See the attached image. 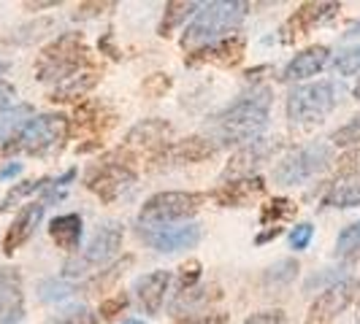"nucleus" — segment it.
<instances>
[{
  "label": "nucleus",
  "instance_id": "f257e3e1",
  "mask_svg": "<svg viewBox=\"0 0 360 324\" xmlns=\"http://www.w3.org/2000/svg\"><path fill=\"white\" fill-rule=\"evenodd\" d=\"M271 111V90L260 87L236 100L222 114H217L212 122V133L219 144H250L257 138V133L266 127Z\"/></svg>",
  "mask_w": 360,
  "mask_h": 324
},
{
  "label": "nucleus",
  "instance_id": "f03ea898",
  "mask_svg": "<svg viewBox=\"0 0 360 324\" xmlns=\"http://www.w3.org/2000/svg\"><path fill=\"white\" fill-rule=\"evenodd\" d=\"M250 11V3L231 0V3H206L200 8L195 19L190 22V27L181 36V49L190 54L200 52L203 46L214 43L219 38H228L231 30H236Z\"/></svg>",
  "mask_w": 360,
  "mask_h": 324
},
{
  "label": "nucleus",
  "instance_id": "7ed1b4c3",
  "mask_svg": "<svg viewBox=\"0 0 360 324\" xmlns=\"http://www.w3.org/2000/svg\"><path fill=\"white\" fill-rule=\"evenodd\" d=\"M71 122L63 114H41L30 119L19 130L11 141H6L3 151L6 154H33V157H49L60 151L63 144L68 141Z\"/></svg>",
  "mask_w": 360,
  "mask_h": 324
},
{
  "label": "nucleus",
  "instance_id": "20e7f679",
  "mask_svg": "<svg viewBox=\"0 0 360 324\" xmlns=\"http://www.w3.org/2000/svg\"><path fill=\"white\" fill-rule=\"evenodd\" d=\"M90 65L87 43L79 33H65L52 41L36 62V76L41 81H63Z\"/></svg>",
  "mask_w": 360,
  "mask_h": 324
},
{
  "label": "nucleus",
  "instance_id": "39448f33",
  "mask_svg": "<svg viewBox=\"0 0 360 324\" xmlns=\"http://www.w3.org/2000/svg\"><path fill=\"white\" fill-rule=\"evenodd\" d=\"M203 203H206L203 192H160L144 203V208L139 214V224L146 230L176 224V222H184L193 214H198Z\"/></svg>",
  "mask_w": 360,
  "mask_h": 324
},
{
  "label": "nucleus",
  "instance_id": "423d86ee",
  "mask_svg": "<svg viewBox=\"0 0 360 324\" xmlns=\"http://www.w3.org/2000/svg\"><path fill=\"white\" fill-rule=\"evenodd\" d=\"M339 103V90L333 81H317L290 92L288 97V119L292 125H314Z\"/></svg>",
  "mask_w": 360,
  "mask_h": 324
},
{
  "label": "nucleus",
  "instance_id": "0eeeda50",
  "mask_svg": "<svg viewBox=\"0 0 360 324\" xmlns=\"http://www.w3.org/2000/svg\"><path fill=\"white\" fill-rule=\"evenodd\" d=\"M330 157H333V151H330L328 144H309V146H304V149L288 154L285 160L276 165L274 181L282 184V187H295V184H301V181L323 173L325 168L330 165Z\"/></svg>",
  "mask_w": 360,
  "mask_h": 324
},
{
  "label": "nucleus",
  "instance_id": "6e6552de",
  "mask_svg": "<svg viewBox=\"0 0 360 324\" xmlns=\"http://www.w3.org/2000/svg\"><path fill=\"white\" fill-rule=\"evenodd\" d=\"M120 246H122V224H117V222L101 224L90 238L87 249L82 252V257H76L65 265V276H82L87 270L106 265L108 259L120 252Z\"/></svg>",
  "mask_w": 360,
  "mask_h": 324
},
{
  "label": "nucleus",
  "instance_id": "1a4fd4ad",
  "mask_svg": "<svg viewBox=\"0 0 360 324\" xmlns=\"http://www.w3.org/2000/svg\"><path fill=\"white\" fill-rule=\"evenodd\" d=\"M133 184H136V170L127 162H117L111 157L90 168V173H87V189L106 203L117 200Z\"/></svg>",
  "mask_w": 360,
  "mask_h": 324
},
{
  "label": "nucleus",
  "instance_id": "9d476101",
  "mask_svg": "<svg viewBox=\"0 0 360 324\" xmlns=\"http://www.w3.org/2000/svg\"><path fill=\"white\" fill-rule=\"evenodd\" d=\"M358 292H360V281H355V278H344V281L330 284V287L325 289L323 295L311 303L307 324H330L339 313L347 311V306L355 300Z\"/></svg>",
  "mask_w": 360,
  "mask_h": 324
},
{
  "label": "nucleus",
  "instance_id": "9b49d317",
  "mask_svg": "<svg viewBox=\"0 0 360 324\" xmlns=\"http://www.w3.org/2000/svg\"><path fill=\"white\" fill-rule=\"evenodd\" d=\"M139 235L144 238L152 249L162 254H174L181 249H193L200 241V227L195 222H184V224H168V227H139Z\"/></svg>",
  "mask_w": 360,
  "mask_h": 324
},
{
  "label": "nucleus",
  "instance_id": "f8f14e48",
  "mask_svg": "<svg viewBox=\"0 0 360 324\" xmlns=\"http://www.w3.org/2000/svg\"><path fill=\"white\" fill-rule=\"evenodd\" d=\"M336 11H339V3H304V6H298L295 14H290L288 22L282 25L279 41L282 43H292L295 38L309 36L317 25L328 22Z\"/></svg>",
  "mask_w": 360,
  "mask_h": 324
},
{
  "label": "nucleus",
  "instance_id": "ddd939ff",
  "mask_svg": "<svg viewBox=\"0 0 360 324\" xmlns=\"http://www.w3.org/2000/svg\"><path fill=\"white\" fill-rule=\"evenodd\" d=\"M271 151H274V144L269 138H255L244 149L236 151V157L228 162V168L222 170V181H238V179H252V173L266 162Z\"/></svg>",
  "mask_w": 360,
  "mask_h": 324
},
{
  "label": "nucleus",
  "instance_id": "4468645a",
  "mask_svg": "<svg viewBox=\"0 0 360 324\" xmlns=\"http://www.w3.org/2000/svg\"><path fill=\"white\" fill-rule=\"evenodd\" d=\"M25 316V295L17 268H0V324H19Z\"/></svg>",
  "mask_w": 360,
  "mask_h": 324
},
{
  "label": "nucleus",
  "instance_id": "2eb2a0df",
  "mask_svg": "<svg viewBox=\"0 0 360 324\" xmlns=\"http://www.w3.org/2000/svg\"><path fill=\"white\" fill-rule=\"evenodd\" d=\"M168 284H171V273L168 270H152V273L141 276L133 284V292H136L139 306H141L144 313H149V316H158L160 313L162 303H165Z\"/></svg>",
  "mask_w": 360,
  "mask_h": 324
},
{
  "label": "nucleus",
  "instance_id": "dca6fc26",
  "mask_svg": "<svg viewBox=\"0 0 360 324\" xmlns=\"http://www.w3.org/2000/svg\"><path fill=\"white\" fill-rule=\"evenodd\" d=\"M44 203H27L22 211L17 214V219L11 222V227H8V233H6V238H3V252L11 254L17 252L19 246H25L30 238H33V233H36V227L41 224V219H44Z\"/></svg>",
  "mask_w": 360,
  "mask_h": 324
},
{
  "label": "nucleus",
  "instance_id": "f3484780",
  "mask_svg": "<svg viewBox=\"0 0 360 324\" xmlns=\"http://www.w3.org/2000/svg\"><path fill=\"white\" fill-rule=\"evenodd\" d=\"M244 57V38L241 36H228L219 38L214 43L203 46L200 52L190 54L187 62L190 65H198V62H212V65H222V68H231V65H238Z\"/></svg>",
  "mask_w": 360,
  "mask_h": 324
},
{
  "label": "nucleus",
  "instance_id": "a211bd4d",
  "mask_svg": "<svg viewBox=\"0 0 360 324\" xmlns=\"http://www.w3.org/2000/svg\"><path fill=\"white\" fill-rule=\"evenodd\" d=\"M263 192H266V181L260 179V176H252V179H238V181H228V184H219L212 198L219 205H225V208H244L255 198H260Z\"/></svg>",
  "mask_w": 360,
  "mask_h": 324
},
{
  "label": "nucleus",
  "instance_id": "6ab92c4d",
  "mask_svg": "<svg viewBox=\"0 0 360 324\" xmlns=\"http://www.w3.org/2000/svg\"><path fill=\"white\" fill-rule=\"evenodd\" d=\"M328 57H330L328 46H309L304 52H298L282 71V81H301L309 76H317L328 65Z\"/></svg>",
  "mask_w": 360,
  "mask_h": 324
},
{
  "label": "nucleus",
  "instance_id": "aec40b11",
  "mask_svg": "<svg viewBox=\"0 0 360 324\" xmlns=\"http://www.w3.org/2000/svg\"><path fill=\"white\" fill-rule=\"evenodd\" d=\"M171 135V125L168 122H160V119H144L141 125H136L125 138L127 149H162L165 141Z\"/></svg>",
  "mask_w": 360,
  "mask_h": 324
},
{
  "label": "nucleus",
  "instance_id": "412c9836",
  "mask_svg": "<svg viewBox=\"0 0 360 324\" xmlns=\"http://www.w3.org/2000/svg\"><path fill=\"white\" fill-rule=\"evenodd\" d=\"M98 71H79L68 76V79H63V81H57V87L52 90V97L54 103H68V100H76V97H84L87 92L98 84Z\"/></svg>",
  "mask_w": 360,
  "mask_h": 324
},
{
  "label": "nucleus",
  "instance_id": "4be33fe9",
  "mask_svg": "<svg viewBox=\"0 0 360 324\" xmlns=\"http://www.w3.org/2000/svg\"><path fill=\"white\" fill-rule=\"evenodd\" d=\"M49 235H52V241L60 249L76 252L79 249V241H82V216L79 214L54 216L52 224H49Z\"/></svg>",
  "mask_w": 360,
  "mask_h": 324
},
{
  "label": "nucleus",
  "instance_id": "5701e85b",
  "mask_svg": "<svg viewBox=\"0 0 360 324\" xmlns=\"http://www.w3.org/2000/svg\"><path fill=\"white\" fill-rule=\"evenodd\" d=\"M219 297V289L217 287H190V289H179L174 303H171V313L174 316H181V313H190V311H198L200 306L212 303Z\"/></svg>",
  "mask_w": 360,
  "mask_h": 324
},
{
  "label": "nucleus",
  "instance_id": "b1692460",
  "mask_svg": "<svg viewBox=\"0 0 360 324\" xmlns=\"http://www.w3.org/2000/svg\"><path fill=\"white\" fill-rule=\"evenodd\" d=\"M217 146L209 141V138H187V141H179V144L168 146L165 154L174 157L176 162H203L209 157H214Z\"/></svg>",
  "mask_w": 360,
  "mask_h": 324
},
{
  "label": "nucleus",
  "instance_id": "393cba45",
  "mask_svg": "<svg viewBox=\"0 0 360 324\" xmlns=\"http://www.w3.org/2000/svg\"><path fill=\"white\" fill-rule=\"evenodd\" d=\"M323 205H330V208H355V205H360V179L336 181L325 192Z\"/></svg>",
  "mask_w": 360,
  "mask_h": 324
},
{
  "label": "nucleus",
  "instance_id": "a878e982",
  "mask_svg": "<svg viewBox=\"0 0 360 324\" xmlns=\"http://www.w3.org/2000/svg\"><path fill=\"white\" fill-rule=\"evenodd\" d=\"M30 116H33V106L30 103L3 108L0 111V141H11L19 130L30 122Z\"/></svg>",
  "mask_w": 360,
  "mask_h": 324
},
{
  "label": "nucleus",
  "instance_id": "bb28decb",
  "mask_svg": "<svg viewBox=\"0 0 360 324\" xmlns=\"http://www.w3.org/2000/svg\"><path fill=\"white\" fill-rule=\"evenodd\" d=\"M193 11H198V3H193V0H174V3H168L158 33H160L162 38H168Z\"/></svg>",
  "mask_w": 360,
  "mask_h": 324
},
{
  "label": "nucleus",
  "instance_id": "cd10ccee",
  "mask_svg": "<svg viewBox=\"0 0 360 324\" xmlns=\"http://www.w3.org/2000/svg\"><path fill=\"white\" fill-rule=\"evenodd\" d=\"M49 184H52V179H33V181H25V184H17L14 189H8L6 198L0 200V214H6L8 208H14L25 198H30V195H36L41 189H46Z\"/></svg>",
  "mask_w": 360,
  "mask_h": 324
},
{
  "label": "nucleus",
  "instance_id": "c85d7f7f",
  "mask_svg": "<svg viewBox=\"0 0 360 324\" xmlns=\"http://www.w3.org/2000/svg\"><path fill=\"white\" fill-rule=\"evenodd\" d=\"M130 265H133V257H130V254H125V257H122L120 262H114L111 268L101 270V276H95L90 284H87V289H92V292H106V289H111L117 281H120V276H122Z\"/></svg>",
  "mask_w": 360,
  "mask_h": 324
},
{
  "label": "nucleus",
  "instance_id": "c756f323",
  "mask_svg": "<svg viewBox=\"0 0 360 324\" xmlns=\"http://www.w3.org/2000/svg\"><path fill=\"white\" fill-rule=\"evenodd\" d=\"M336 254L344 257V259H352V257H360V222L344 227L339 238H336Z\"/></svg>",
  "mask_w": 360,
  "mask_h": 324
},
{
  "label": "nucleus",
  "instance_id": "7c9ffc66",
  "mask_svg": "<svg viewBox=\"0 0 360 324\" xmlns=\"http://www.w3.org/2000/svg\"><path fill=\"white\" fill-rule=\"evenodd\" d=\"M46 324H101V322H98V316L87 306H71L57 311Z\"/></svg>",
  "mask_w": 360,
  "mask_h": 324
},
{
  "label": "nucleus",
  "instance_id": "2f4dec72",
  "mask_svg": "<svg viewBox=\"0 0 360 324\" xmlns=\"http://www.w3.org/2000/svg\"><path fill=\"white\" fill-rule=\"evenodd\" d=\"M298 273V262L295 259H279L276 265H271L266 270V284H274V287H282V284H290Z\"/></svg>",
  "mask_w": 360,
  "mask_h": 324
},
{
  "label": "nucleus",
  "instance_id": "473e14b6",
  "mask_svg": "<svg viewBox=\"0 0 360 324\" xmlns=\"http://www.w3.org/2000/svg\"><path fill=\"white\" fill-rule=\"evenodd\" d=\"M76 287L68 284V281H57V278H49V281H44L41 287H38V297L44 300V303H57V300H65V297H71Z\"/></svg>",
  "mask_w": 360,
  "mask_h": 324
},
{
  "label": "nucleus",
  "instance_id": "72a5a7b5",
  "mask_svg": "<svg viewBox=\"0 0 360 324\" xmlns=\"http://www.w3.org/2000/svg\"><path fill=\"white\" fill-rule=\"evenodd\" d=\"M295 216V203L285 198L271 200L269 205H263V214H260V222L269 224V222H279V219H290Z\"/></svg>",
  "mask_w": 360,
  "mask_h": 324
},
{
  "label": "nucleus",
  "instance_id": "f704fd0d",
  "mask_svg": "<svg viewBox=\"0 0 360 324\" xmlns=\"http://www.w3.org/2000/svg\"><path fill=\"white\" fill-rule=\"evenodd\" d=\"M333 71L339 73V76H355V73H360V46L339 52V57L333 60Z\"/></svg>",
  "mask_w": 360,
  "mask_h": 324
},
{
  "label": "nucleus",
  "instance_id": "c9c22d12",
  "mask_svg": "<svg viewBox=\"0 0 360 324\" xmlns=\"http://www.w3.org/2000/svg\"><path fill=\"white\" fill-rule=\"evenodd\" d=\"M333 146H355L360 144V114H355L344 127H339L333 135H330Z\"/></svg>",
  "mask_w": 360,
  "mask_h": 324
},
{
  "label": "nucleus",
  "instance_id": "e433bc0d",
  "mask_svg": "<svg viewBox=\"0 0 360 324\" xmlns=\"http://www.w3.org/2000/svg\"><path fill=\"white\" fill-rule=\"evenodd\" d=\"M141 90H144L146 97H162L165 92L171 90V79H168L165 73H152V76L144 81Z\"/></svg>",
  "mask_w": 360,
  "mask_h": 324
},
{
  "label": "nucleus",
  "instance_id": "4c0bfd02",
  "mask_svg": "<svg viewBox=\"0 0 360 324\" xmlns=\"http://www.w3.org/2000/svg\"><path fill=\"white\" fill-rule=\"evenodd\" d=\"M125 308H127V295L120 292V295H114V297H108V300L101 303V316H103L106 322H111V319H117Z\"/></svg>",
  "mask_w": 360,
  "mask_h": 324
},
{
  "label": "nucleus",
  "instance_id": "58836bf2",
  "mask_svg": "<svg viewBox=\"0 0 360 324\" xmlns=\"http://www.w3.org/2000/svg\"><path fill=\"white\" fill-rule=\"evenodd\" d=\"M311 235H314V227H311L309 222H301V224H295V227H292V233H290V246H292L295 252L307 249L309 241H311Z\"/></svg>",
  "mask_w": 360,
  "mask_h": 324
},
{
  "label": "nucleus",
  "instance_id": "ea45409f",
  "mask_svg": "<svg viewBox=\"0 0 360 324\" xmlns=\"http://www.w3.org/2000/svg\"><path fill=\"white\" fill-rule=\"evenodd\" d=\"M200 278V262L198 259H190L179 268V289H190L195 287Z\"/></svg>",
  "mask_w": 360,
  "mask_h": 324
},
{
  "label": "nucleus",
  "instance_id": "a19ab883",
  "mask_svg": "<svg viewBox=\"0 0 360 324\" xmlns=\"http://www.w3.org/2000/svg\"><path fill=\"white\" fill-rule=\"evenodd\" d=\"M106 8H114V3H82L79 8H76V19H87V17H98V14H103Z\"/></svg>",
  "mask_w": 360,
  "mask_h": 324
},
{
  "label": "nucleus",
  "instance_id": "79ce46f5",
  "mask_svg": "<svg viewBox=\"0 0 360 324\" xmlns=\"http://www.w3.org/2000/svg\"><path fill=\"white\" fill-rule=\"evenodd\" d=\"M244 324H285V313L282 311H260V313H252Z\"/></svg>",
  "mask_w": 360,
  "mask_h": 324
},
{
  "label": "nucleus",
  "instance_id": "37998d69",
  "mask_svg": "<svg viewBox=\"0 0 360 324\" xmlns=\"http://www.w3.org/2000/svg\"><path fill=\"white\" fill-rule=\"evenodd\" d=\"M176 324H228V313H200L193 319H184Z\"/></svg>",
  "mask_w": 360,
  "mask_h": 324
},
{
  "label": "nucleus",
  "instance_id": "c03bdc74",
  "mask_svg": "<svg viewBox=\"0 0 360 324\" xmlns=\"http://www.w3.org/2000/svg\"><path fill=\"white\" fill-rule=\"evenodd\" d=\"M17 97V90L8 84V81H0V111L8 108V103Z\"/></svg>",
  "mask_w": 360,
  "mask_h": 324
},
{
  "label": "nucleus",
  "instance_id": "a18cd8bd",
  "mask_svg": "<svg viewBox=\"0 0 360 324\" xmlns=\"http://www.w3.org/2000/svg\"><path fill=\"white\" fill-rule=\"evenodd\" d=\"M342 162V173H352V170H360V154H347Z\"/></svg>",
  "mask_w": 360,
  "mask_h": 324
},
{
  "label": "nucleus",
  "instance_id": "49530a36",
  "mask_svg": "<svg viewBox=\"0 0 360 324\" xmlns=\"http://www.w3.org/2000/svg\"><path fill=\"white\" fill-rule=\"evenodd\" d=\"M279 235H282V227H276V224H274V227H269L266 233L257 235V241H255V243H266V241H271V238H279Z\"/></svg>",
  "mask_w": 360,
  "mask_h": 324
},
{
  "label": "nucleus",
  "instance_id": "de8ad7c7",
  "mask_svg": "<svg viewBox=\"0 0 360 324\" xmlns=\"http://www.w3.org/2000/svg\"><path fill=\"white\" fill-rule=\"evenodd\" d=\"M17 173H22V165H19V162H11V165H6V168L0 170V179H11V176H17Z\"/></svg>",
  "mask_w": 360,
  "mask_h": 324
},
{
  "label": "nucleus",
  "instance_id": "09e8293b",
  "mask_svg": "<svg viewBox=\"0 0 360 324\" xmlns=\"http://www.w3.org/2000/svg\"><path fill=\"white\" fill-rule=\"evenodd\" d=\"M101 49H108L111 57H120V52H117V49H114V43H111V36H106L103 41H101Z\"/></svg>",
  "mask_w": 360,
  "mask_h": 324
},
{
  "label": "nucleus",
  "instance_id": "8fccbe9b",
  "mask_svg": "<svg viewBox=\"0 0 360 324\" xmlns=\"http://www.w3.org/2000/svg\"><path fill=\"white\" fill-rule=\"evenodd\" d=\"M344 36H347V38H358L360 36V19H358V22H352V25L347 27V33H344Z\"/></svg>",
  "mask_w": 360,
  "mask_h": 324
},
{
  "label": "nucleus",
  "instance_id": "3c124183",
  "mask_svg": "<svg viewBox=\"0 0 360 324\" xmlns=\"http://www.w3.org/2000/svg\"><path fill=\"white\" fill-rule=\"evenodd\" d=\"M27 8H49V6H57L54 0H49V3H25Z\"/></svg>",
  "mask_w": 360,
  "mask_h": 324
},
{
  "label": "nucleus",
  "instance_id": "603ef678",
  "mask_svg": "<svg viewBox=\"0 0 360 324\" xmlns=\"http://www.w3.org/2000/svg\"><path fill=\"white\" fill-rule=\"evenodd\" d=\"M6 71H8V62H6V60H0V76H3Z\"/></svg>",
  "mask_w": 360,
  "mask_h": 324
},
{
  "label": "nucleus",
  "instance_id": "864d4df0",
  "mask_svg": "<svg viewBox=\"0 0 360 324\" xmlns=\"http://www.w3.org/2000/svg\"><path fill=\"white\" fill-rule=\"evenodd\" d=\"M122 324H144V322H139V319H127V322H122Z\"/></svg>",
  "mask_w": 360,
  "mask_h": 324
},
{
  "label": "nucleus",
  "instance_id": "5fc2aeb1",
  "mask_svg": "<svg viewBox=\"0 0 360 324\" xmlns=\"http://www.w3.org/2000/svg\"><path fill=\"white\" fill-rule=\"evenodd\" d=\"M355 97L360 100V81H358V87H355Z\"/></svg>",
  "mask_w": 360,
  "mask_h": 324
}]
</instances>
